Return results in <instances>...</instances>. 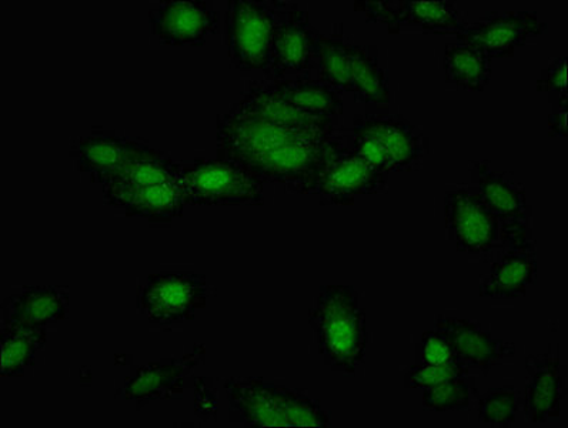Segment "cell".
<instances>
[{"mask_svg":"<svg viewBox=\"0 0 568 428\" xmlns=\"http://www.w3.org/2000/svg\"><path fill=\"white\" fill-rule=\"evenodd\" d=\"M212 386V378H194V410L204 421L217 412V393Z\"/></svg>","mask_w":568,"mask_h":428,"instance_id":"836d02e7","label":"cell"},{"mask_svg":"<svg viewBox=\"0 0 568 428\" xmlns=\"http://www.w3.org/2000/svg\"><path fill=\"white\" fill-rule=\"evenodd\" d=\"M346 143L378 172H413L428 153V139L402 114L367 112L353 119Z\"/></svg>","mask_w":568,"mask_h":428,"instance_id":"3957f363","label":"cell"},{"mask_svg":"<svg viewBox=\"0 0 568 428\" xmlns=\"http://www.w3.org/2000/svg\"><path fill=\"white\" fill-rule=\"evenodd\" d=\"M450 342L458 363L487 375L491 368L516 355L510 342L497 340L478 323L458 317H437L436 326Z\"/></svg>","mask_w":568,"mask_h":428,"instance_id":"ac0fdd59","label":"cell"},{"mask_svg":"<svg viewBox=\"0 0 568 428\" xmlns=\"http://www.w3.org/2000/svg\"><path fill=\"white\" fill-rule=\"evenodd\" d=\"M187 206L182 181L156 184L132 194L122 211L128 217H141L152 225H169L183 216Z\"/></svg>","mask_w":568,"mask_h":428,"instance_id":"d4e9b609","label":"cell"},{"mask_svg":"<svg viewBox=\"0 0 568 428\" xmlns=\"http://www.w3.org/2000/svg\"><path fill=\"white\" fill-rule=\"evenodd\" d=\"M387 182V173L371 166L346 143L328 157L313 194L323 206H352L358 196L385 192Z\"/></svg>","mask_w":568,"mask_h":428,"instance_id":"4fadbf2b","label":"cell"},{"mask_svg":"<svg viewBox=\"0 0 568 428\" xmlns=\"http://www.w3.org/2000/svg\"><path fill=\"white\" fill-rule=\"evenodd\" d=\"M536 91L548 93L552 111H567V57L551 59L537 79Z\"/></svg>","mask_w":568,"mask_h":428,"instance_id":"1f68e13d","label":"cell"},{"mask_svg":"<svg viewBox=\"0 0 568 428\" xmlns=\"http://www.w3.org/2000/svg\"><path fill=\"white\" fill-rule=\"evenodd\" d=\"M209 287L201 273H153L138 295V308L149 322L173 326L192 320L206 307Z\"/></svg>","mask_w":568,"mask_h":428,"instance_id":"ba28073f","label":"cell"},{"mask_svg":"<svg viewBox=\"0 0 568 428\" xmlns=\"http://www.w3.org/2000/svg\"><path fill=\"white\" fill-rule=\"evenodd\" d=\"M267 81L274 91L297 111L326 119V121L342 122L345 113L342 93L315 77L306 74V77L267 79Z\"/></svg>","mask_w":568,"mask_h":428,"instance_id":"7402d4cb","label":"cell"},{"mask_svg":"<svg viewBox=\"0 0 568 428\" xmlns=\"http://www.w3.org/2000/svg\"><path fill=\"white\" fill-rule=\"evenodd\" d=\"M0 375L2 377L24 376L28 368L37 363V355L47 345V328L2 323L0 326Z\"/></svg>","mask_w":568,"mask_h":428,"instance_id":"4316f807","label":"cell"},{"mask_svg":"<svg viewBox=\"0 0 568 428\" xmlns=\"http://www.w3.org/2000/svg\"><path fill=\"white\" fill-rule=\"evenodd\" d=\"M318 32L311 17L297 3L286 2L273 39L271 64L266 79L313 77L316 69Z\"/></svg>","mask_w":568,"mask_h":428,"instance_id":"9c48e42d","label":"cell"},{"mask_svg":"<svg viewBox=\"0 0 568 428\" xmlns=\"http://www.w3.org/2000/svg\"><path fill=\"white\" fill-rule=\"evenodd\" d=\"M69 291L61 286L23 287L2 303V323L47 328L68 317Z\"/></svg>","mask_w":568,"mask_h":428,"instance_id":"44dd1931","label":"cell"},{"mask_svg":"<svg viewBox=\"0 0 568 428\" xmlns=\"http://www.w3.org/2000/svg\"><path fill=\"white\" fill-rule=\"evenodd\" d=\"M313 77L341 93H352L351 57L343 24H333L331 33H321L318 37L316 69Z\"/></svg>","mask_w":568,"mask_h":428,"instance_id":"83f0119b","label":"cell"},{"mask_svg":"<svg viewBox=\"0 0 568 428\" xmlns=\"http://www.w3.org/2000/svg\"><path fill=\"white\" fill-rule=\"evenodd\" d=\"M356 12L365 14L367 22L386 24L388 32L400 33L403 28H422L435 34H452L468 24L466 13L452 0H381L353 3Z\"/></svg>","mask_w":568,"mask_h":428,"instance_id":"30bf717a","label":"cell"},{"mask_svg":"<svg viewBox=\"0 0 568 428\" xmlns=\"http://www.w3.org/2000/svg\"><path fill=\"white\" fill-rule=\"evenodd\" d=\"M445 225L457 251L473 256H493L501 248L535 241L530 227L503 225L471 186L446 193Z\"/></svg>","mask_w":568,"mask_h":428,"instance_id":"277c9868","label":"cell"},{"mask_svg":"<svg viewBox=\"0 0 568 428\" xmlns=\"http://www.w3.org/2000/svg\"><path fill=\"white\" fill-rule=\"evenodd\" d=\"M547 29V23L540 21L537 12H490L450 37H455L457 42L480 49L491 59L511 58L518 48L541 37Z\"/></svg>","mask_w":568,"mask_h":428,"instance_id":"7c38bea8","label":"cell"},{"mask_svg":"<svg viewBox=\"0 0 568 428\" xmlns=\"http://www.w3.org/2000/svg\"><path fill=\"white\" fill-rule=\"evenodd\" d=\"M527 381L523 407L528 421L540 425L561 415L566 398V367L556 351L530 355L526 360Z\"/></svg>","mask_w":568,"mask_h":428,"instance_id":"9a60e30c","label":"cell"},{"mask_svg":"<svg viewBox=\"0 0 568 428\" xmlns=\"http://www.w3.org/2000/svg\"><path fill=\"white\" fill-rule=\"evenodd\" d=\"M284 4L286 2L278 0H231L227 3L223 39L227 57L239 71L266 72Z\"/></svg>","mask_w":568,"mask_h":428,"instance_id":"5b68a950","label":"cell"},{"mask_svg":"<svg viewBox=\"0 0 568 428\" xmlns=\"http://www.w3.org/2000/svg\"><path fill=\"white\" fill-rule=\"evenodd\" d=\"M518 412L515 387H495L478 397V418L483 425L510 427Z\"/></svg>","mask_w":568,"mask_h":428,"instance_id":"f546056e","label":"cell"},{"mask_svg":"<svg viewBox=\"0 0 568 428\" xmlns=\"http://www.w3.org/2000/svg\"><path fill=\"white\" fill-rule=\"evenodd\" d=\"M182 186L189 206L264 204V184L246 169L219 157L183 164Z\"/></svg>","mask_w":568,"mask_h":428,"instance_id":"52a82bcc","label":"cell"},{"mask_svg":"<svg viewBox=\"0 0 568 428\" xmlns=\"http://www.w3.org/2000/svg\"><path fill=\"white\" fill-rule=\"evenodd\" d=\"M183 164L146 142L102 184L103 202L123 208L132 194L156 184L182 181Z\"/></svg>","mask_w":568,"mask_h":428,"instance_id":"5bb4252c","label":"cell"},{"mask_svg":"<svg viewBox=\"0 0 568 428\" xmlns=\"http://www.w3.org/2000/svg\"><path fill=\"white\" fill-rule=\"evenodd\" d=\"M423 390V407L437 412L467 410L473 398L478 396L476 378L470 376L450 378Z\"/></svg>","mask_w":568,"mask_h":428,"instance_id":"f1b7e54d","label":"cell"},{"mask_svg":"<svg viewBox=\"0 0 568 428\" xmlns=\"http://www.w3.org/2000/svg\"><path fill=\"white\" fill-rule=\"evenodd\" d=\"M567 111H552L548 114V136L566 137L567 136Z\"/></svg>","mask_w":568,"mask_h":428,"instance_id":"e575fe53","label":"cell"},{"mask_svg":"<svg viewBox=\"0 0 568 428\" xmlns=\"http://www.w3.org/2000/svg\"><path fill=\"white\" fill-rule=\"evenodd\" d=\"M227 112L286 128L343 126L342 122L326 121L297 111L284 101L264 78L262 81L247 82L242 96L227 109Z\"/></svg>","mask_w":568,"mask_h":428,"instance_id":"d6986e66","label":"cell"},{"mask_svg":"<svg viewBox=\"0 0 568 428\" xmlns=\"http://www.w3.org/2000/svg\"><path fill=\"white\" fill-rule=\"evenodd\" d=\"M307 317L325 365L345 375H356L366 358L367 325L366 310L355 288L322 286Z\"/></svg>","mask_w":568,"mask_h":428,"instance_id":"6da1fadb","label":"cell"},{"mask_svg":"<svg viewBox=\"0 0 568 428\" xmlns=\"http://www.w3.org/2000/svg\"><path fill=\"white\" fill-rule=\"evenodd\" d=\"M490 272L481 278L478 296L490 300H515L526 296L537 282L536 242L501 248L491 256Z\"/></svg>","mask_w":568,"mask_h":428,"instance_id":"e0dca14e","label":"cell"},{"mask_svg":"<svg viewBox=\"0 0 568 428\" xmlns=\"http://www.w3.org/2000/svg\"><path fill=\"white\" fill-rule=\"evenodd\" d=\"M470 186L506 227L531 226L532 208L527 202L525 184L513 174L496 171L490 162H470Z\"/></svg>","mask_w":568,"mask_h":428,"instance_id":"2e32d148","label":"cell"},{"mask_svg":"<svg viewBox=\"0 0 568 428\" xmlns=\"http://www.w3.org/2000/svg\"><path fill=\"white\" fill-rule=\"evenodd\" d=\"M343 126L286 128L261 119L219 114L216 124V157L242 164L262 154L278 151L288 144L337 136Z\"/></svg>","mask_w":568,"mask_h":428,"instance_id":"8992f818","label":"cell"},{"mask_svg":"<svg viewBox=\"0 0 568 428\" xmlns=\"http://www.w3.org/2000/svg\"><path fill=\"white\" fill-rule=\"evenodd\" d=\"M142 141H132L113 131H92L79 139L72 149L74 167L89 174L93 183L102 184L143 146Z\"/></svg>","mask_w":568,"mask_h":428,"instance_id":"ffe728a7","label":"cell"},{"mask_svg":"<svg viewBox=\"0 0 568 428\" xmlns=\"http://www.w3.org/2000/svg\"><path fill=\"white\" fill-rule=\"evenodd\" d=\"M148 17L153 37L169 47H202L221 32V13L211 0H161Z\"/></svg>","mask_w":568,"mask_h":428,"instance_id":"8fae6325","label":"cell"},{"mask_svg":"<svg viewBox=\"0 0 568 428\" xmlns=\"http://www.w3.org/2000/svg\"><path fill=\"white\" fill-rule=\"evenodd\" d=\"M229 420L243 427H328L331 415L321 402L286 386L263 378H231L224 381Z\"/></svg>","mask_w":568,"mask_h":428,"instance_id":"7a4b0ae2","label":"cell"},{"mask_svg":"<svg viewBox=\"0 0 568 428\" xmlns=\"http://www.w3.org/2000/svg\"><path fill=\"white\" fill-rule=\"evenodd\" d=\"M457 361L455 350L447 336L437 327L423 333L416 347V363L418 365H442V363Z\"/></svg>","mask_w":568,"mask_h":428,"instance_id":"d6a6232c","label":"cell"},{"mask_svg":"<svg viewBox=\"0 0 568 428\" xmlns=\"http://www.w3.org/2000/svg\"><path fill=\"white\" fill-rule=\"evenodd\" d=\"M189 371L191 368L183 361L152 363L138 367L124 387L123 397L136 401L142 408L153 400L181 396Z\"/></svg>","mask_w":568,"mask_h":428,"instance_id":"603a6c76","label":"cell"},{"mask_svg":"<svg viewBox=\"0 0 568 428\" xmlns=\"http://www.w3.org/2000/svg\"><path fill=\"white\" fill-rule=\"evenodd\" d=\"M470 368L458 361L442 363V365H413L405 376L406 388H427L440 385L450 378L468 376Z\"/></svg>","mask_w":568,"mask_h":428,"instance_id":"4dcf8cb0","label":"cell"},{"mask_svg":"<svg viewBox=\"0 0 568 428\" xmlns=\"http://www.w3.org/2000/svg\"><path fill=\"white\" fill-rule=\"evenodd\" d=\"M351 57L352 94L357 102L387 106L392 101L390 82L378 62L376 48L347 42Z\"/></svg>","mask_w":568,"mask_h":428,"instance_id":"cb8c5ba5","label":"cell"},{"mask_svg":"<svg viewBox=\"0 0 568 428\" xmlns=\"http://www.w3.org/2000/svg\"><path fill=\"white\" fill-rule=\"evenodd\" d=\"M493 59L471 44H446L442 68L447 83L470 92H483L490 83Z\"/></svg>","mask_w":568,"mask_h":428,"instance_id":"484cf974","label":"cell"}]
</instances>
